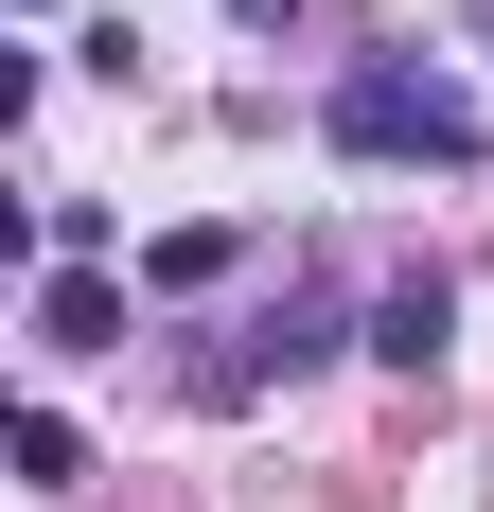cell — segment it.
<instances>
[{"instance_id": "obj_1", "label": "cell", "mask_w": 494, "mask_h": 512, "mask_svg": "<svg viewBox=\"0 0 494 512\" xmlns=\"http://www.w3.org/2000/svg\"><path fill=\"white\" fill-rule=\"evenodd\" d=\"M336 159H424V177H459V159H477V89L371 53V71H336Z\"/></svg>"}, {"instance_id": "obj_8", "label": "cell", "mask_w": 494, "mask_h": 512, "mask_svg": "<svg viewBox=\"0 0 494 512\" xmlns=\"http://www.w3.org/2000/svg\"><path fill=\"white\" fill-rule=\"evenodd\" d=\"M477 36H494V0H477Z\"/></svg>"}, {"instance_id": "obj_2", "label": "cell", "mask_w": 494, "mask_h": 512, "mask_svg": "<svg viewBox=\"0 0 494 512\" xmlns=\"http://www.w3.org/2000/svg\"><path fill=\"white\" fill-rule=\"evenodd\" d=\"M336 336H353V318L318 301V283H283V301H265V318H230V336H212V354H195V389H212V407H247L265 371H318V354H336Z\"/></svg>"}, {"instance_id": "obj_4", "label": "cell", "mask_w": 494, "mask_h": 512, "mask_svg": "<svg viewBox=\"0 0 494 512\" xmlns=\"http://www.w3.org/2000/svg\"><path fill=\"white\" fill-rule=\"evenodd\" d=\"M442 336H459V283H442V265H406L389 301H371V354H389V371H442Z\"/></svg>"}, {"instance_id": "obj_5", "label": "cell", "mask_w": 494, "mask_h": 512, "mask_svg": "<svg viewBox=\"0 0 494 512\" xmlns=\"http://www.w3.org/2000/svg\"><path fill=\"white\" fill-rule=\"evenodd\" d=\"M230 265H247V230H159L142 283H159V301H195V283H230Z\"/></svg>"}, {"instance_id": "obj_3", "label": "cell", "mask_w": 494, "mask_h": 512, "mask_svg": "<svg viewBox=\"0 0 494 512\" xmlns=\"http://www.w3.org/2000/svg\"><path fill=\"white\" fill-rule=\"evenodd\" d=\"M36 354H124V283L106 265H36Z\"/></svg>"}, {"instance_id": "obj_7", "label": "cell", "mask_w": 494, "mask_h": 512, "mask_svg": "<svg viewBox=\"0 0 494 512\" xmlns=\"http://www.w3.org/2000/svg\"><path fill=\"white\" fill-rule=\"evenodd\" d=\"M230 18H283V0H230Z\"/></svg>"}, {"instance_id": "obj_6", "label": "cell", "mask_w": 494, "mask_h": 512, "mask_svg": "<svg viewBox=\"0 0 494 512\" xmlns=\"http://www.w3.org/2000/svg\"><path fill=\"white\" fill-rule=\"evenodd\" d=\"M18 477H36V495H53V477H89V442H71V407H18Z\"/></svg>"}]
</instances>
